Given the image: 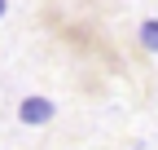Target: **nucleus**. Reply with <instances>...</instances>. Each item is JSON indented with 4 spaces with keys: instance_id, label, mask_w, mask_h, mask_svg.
<instances>
[{
    "instance_id": "obj_1",
    "label": "nucleus",
    "mask_w": 158,
    "mask_h": 150,
    "mask_svg": "<svg viewBox=\"0 0 158 150\" xmlns=\"http://www.w3.org/2000/svg\"><path fill=\"white\" fill-rule=\"evenodd\" d=\"M53 115H57V102L40 97V93H31V97L18 102V124H22V128H44Z\"/></svg>"
},
{
    "instance_id": "obj_2",
    "label": "nucleus",
    "mask_w": 158,
    "mask_h": 150,
    "mask_svg": "<svg viewBox=\"0 0 158 150\" xmlns=\"http://www.w3.org/2000/svg\"><path fill=\"white\" fill-rule=\"evenodd\" d=\"M141 44L149 53H158V18H145V22H141Z\"/></svg>"
},
{
    "instance_id": "obj_3",
    "label": "nucleus",
    "mask_w": 158,
    "mask_h": 150,
    "mask_svg": "<svg viewBox=\"0 0 158 150\" xmlns=\"http://www.w3.org/2000/svg\"><path fill=\"white\" fill-rule=\"evenodd\" d=\"M5 13H9V5H5V0H0V18H5Z\"/></svg>"
}]
</instances>
